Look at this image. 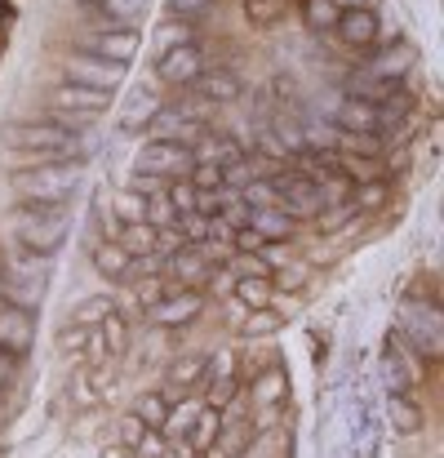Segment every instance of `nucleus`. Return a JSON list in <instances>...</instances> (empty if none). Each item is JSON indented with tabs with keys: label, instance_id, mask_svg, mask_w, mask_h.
<instances>
[{
	"label": "nucleus",
	"instance_id": "6",
	"mask_svg": "<svg viewBox=\"0 0 444 458\" xmlns=\"http://www.w3.org/2000/svg\"><path fill=\"white\" fill-rule=\"evenodd\" d=\"M191 165H196L191 148H182V143H164V139H151L147 148L134 156V174H151V178H164V182L187 178Z\"/></svg>",
	"mask_w": 444,
	"mask_h": 458
},
{
	"label": "nucleus",
	"instance_id": "49",
	"mask_svg": "<svg viewBox=\"0 0 444 458\" xmlns=\"http://www.w3.org/2000/svg\"><path fill=\"white\" fill-rule=\"evenodd\" d=\"M134 187H138V191H147V200L169 191V182H164V178H151V174H134Z\"/></svg>",
	"mask_w": 444,
	"mask_h": 458
},
{
	"label": "nucleus",
	"instance_id": "47",
	"mask_svg": "<svg viewBox=\"0 0 444 458\" xmlns=\"http://www.w3.org/2000/svg\"><path fill=\"white\" fill-rule=\"evenodd\" d=\"M245 441H249V423H236V432H227V441H222V458H240Z\"/></svg>",
	"mask_w": 444,
	"mask_h": 458
},
{
	"label": "nucleus",
	"instance_id": "40",
	"mask_svg": "<svg viewBox=\"0 0 444 458\" xmlns=\"http://www.w3.org/2000/svg\"><path fill=\"white\" fill-rule=\"evenodd\" d=\"M178 232H182V236H191L196 245H205V236H209V218H205V214H196V209H191V214H178Z\"/></svg>",
	"mask_w": 444,
	"mask_h": 458
},
{
	"label": "nucleus",
	"instance_id": "26",
	"mask_svg": "<svg viewBox=\"0 0 444 458\" xmlns=\"http://www.w3.org/2000/svg\"><path fill=\"white\" fill-rule=\"evenodd\" d=\"M236 299L249 307V311H263V307L276 299V285H272L267 276H240V281H236Z\"/></svg>",
	"mask_w": 444,
	"mask_h": 458
},
{
	"label": "nucleus",
	"instance_id": "5",
	"mask_svg": "<svg viewBox=\"0 0 444 458\" xmlns=\"http://www.w3.org/2000/svg\"><path fill=\"white\" fill-rule=\"evenodd\" d=\"M400 329L409 334V347L427 360H436L444 347V316L431 303H405L400 307Z\"/></svg>",
	"mask_w": 444,
	"mask_h": 458
},
{
	"label": "nucleus",
	"instance_id": "51",
	"mask_svg": "<svg viewBox=\"0 0 444 458\" xmlns=\"http://www.w3.org/2000/svg\"><path fill=\"white\" fill-rule=\"evenodd\" d=\"M13 369H18V360H13L9 352H0V387H4V383L13 378Z\"/></svg>",
	"mask_w": 444,
	"mask_h": 458
},
{
	"label": "nucleus",
	"instance_id": "3",
	"mask_svg": "<svg viewBox=\"0 0 444 458\" xmlns=\"http://www.w3.org/2000/svg\"><path fill=\"white\" fill-rule=\"evenodd\" d=\"M4 143L9 148H22V152H40V156H58V160H71V156L85 152V139L67 125H54V121H22V125H9L4 130Z\"/></svg>",
	"mask_w": 444,
	"mask_h": 458
},
{
	"label": "nucleus",
	"instance_id": "11",
	"mask_svg": "<svg viewBox=\"0 0 444 458\" xmlns=\"http://www.w3.org/2000/svg\"><path fill=\"white\" fill-rule=\"evenodd\" d=\"M155 72H160V81H164V85H191V81L200 76V45H196V40H187V45L164 49V54H160V63H155Z\"/></svg>",
	"mask_w": 444,
	"mask_h": 458
},
{
	"label": "nucleus",
	"instance_id": "23",
	"mask_svg": "<svg viewBox=\"0 0 444 458\" xmlns=\"http://www.w3.org/2000/svg\"><path fill=\"white\" fill-rule=\"evenodd\" d=\"M205 383H209V401L214 405H222L227 396H236V365H231V356L205 360Z\"/></svg>",
	"mask_w": 444,
	"mask_h": 458
},
{
	"label": "nucleus",
	"instance_id": "21",
	"mask_svg": "<svg viewBox=\"0 0 444 458\" xmlns=\"http://www.w3.org/2000/svg\"><path fill=\"white\" fill-rule=\"evenodd\" d=\"M191 89H196V98H205V103H231V98L240 94V81H236L231 72H200V76L191 81Z\"/></svg>",
	"mask_w": 444,
	"mask_h": 458
},
{
	"label": "nucleus",
	"instance_id": "53",
	"mask_svg": "<svg viewBox=\"0 0 444 458\" xmlns=\"http://www.w3.org/2000/svg\"><path fill=\"white\" fill-rule=\"evenodd\" d=\"M103 458H138V454H130L125 445H112V450H107V454H103Z\"/></svg>",
	"mask_w": 444,
	"mask_h": 458
},
{
	"label": "nucleus",
	"instance_id": "55",
	"mask_svg": "<svg viewBox=\"0 0 444 458\" xmlns=\"http://www.w3.org/2000/svg\"><path fill=\"white\" fill-rule=\"evenodd\" d=\"M272 4H276V0H272Z\"/></svg>",
	"mask_w": 444,
	"mask_h": 458
},
{
	"label": "nucleus",
	"instance_id": "45",
	"mask_svg": "<svg viewBox=\"0 0 444 458\" xmlns=\"http://www.w3.org/2000/svg\"><path fill=\"white\" fill-rule=\"evenodd\" d=\"M103 9H107V18L130 22V18H138V13L147 9V0H103Z\"/></svg>",
	"mask_w": 444,
	"mask_h": 458
},
{
	"label": "nucleus",
	"instance_id": "16",
	"mask_svg": "<svg viewBox=\"0 0 444 458\" xmlns=\"http://www.w3.org/2000/svg\"><path fill=\"white\" fill-rule=\"evenodd\" d=\"M169 272H173V281H182V285H200V281L214 276V263H209V254H205L200 245H182V250L169 259Z\"/></svg>",
	"mask_w": 444,
	"mask_h": 458
},
{
	"label": "nucleus",
	"instance_id": "18",
	"mask_svg": "<svg viewBox=\"0 0 444 458\" xmlns=\"http://www.w3.org/2000/svg\"><path fill=\"white\" fill-rule=\"evenodd\" d=\"M196 311H200V294L196 290H178V294L151 303V320L155 325H187Z\"/></svg>",
	"mask_w": 444,
	"mask_h": 458
},
{
	"label": "nucleus",
	"instance_id": "36",
	"mask_svg": "<svg viewBox=\"0 0 444 458\" xmlns=\"http://www.w3.org/2000/svg\"><path fill=\"white\" fill-rule=\"evenodd\" d=\"M338 13H342V4H338V0H306V22H311V27H320V31H324V27H333V22H338Z\"/></svg>",
	"mask_w": 444,
	"mask_h": 458
},
{
	"label": "nucleus",
	"instance_id": "19",
	"mask_svg": "<svg viewBox=\"0 0 444 458\" xmlns=\"http://www.w3.org/2000/svg\"><path fill=\"white\" fill-rule=\"evenodd\" d=\"M294 223L297 218H289V214L276 209V205H272V209H249V227H254L267 245H285V241L294 236Z\"/></svg>",
	"mask_w": 444,
	"mask_h": 458
},
{
	"label": "nucleus",
	"instance_id": "44",
	"mask_svg": "<svg viewBox=\"0 0 444 458\" xmlns=\"http://www.w3.org/2000/svg\"><path fill=\"white\" fill-rule=\"evenodd\" d=\"M231 245H236L240 254H263V245H267V241H263V236H258L249 223H245V227H236V232H231Z\"/></svg>",
	"mask_w": 444,
	"mask_h": 458
},
{
	"label": "nucleus",
	"instance_id": "39",
	"mask_svg": "<svg viewBox=\"0 0 444 458\" xmlns=\"http://www.w3.org/2000/svg\"><path fill=\"white\" fill-rule=\"evenodd\" d=\"M116 214H121V218H130V223H143V218H147V196L121 191V196H116Z\"/></svg>",
	"mask_w": 444,
	"mask_h": 458
},
{
	"label": "nucleus",
	"instance_id": "30",
	"mask_svg": "<svg viewBox=\"0 0 444 458\" xmlns=\"http://www.w3.org/2000/svg\"><path fill=\"white\" fill-rule=\"evenodd\" d=\"M236 196H240L249 209H272V205H276V178H254V182H245Z\"/></svg>",
	"mask_w": 444,
	"mask_h": 458
},
{
	"label": "nucleus",
	"instance_id": "12",
	"mask_svg": "<svg viewBox=\"0 0 444 458\" xmlns=\"http://www.w3.org/2000/svg\"><path fill=\"white\" fill-rule=\"evenodd\" d=\"M391 116H396L391 107H373V103L351 98V94L338 103V125H342V130H351V134H378Z\"/></svg>",
	"mask_w": 444,
	"mask_h": 458
},
{
	"label": "nucleus",
	"instance_id": "38",
	"mask_svg": "<svg viewBox=\"0 0 444 458\" xmlns=\"http://www.w3.org/2000/svg\"><path fill=\"white\" fill-rule=\"evenodd\" d=\"M164 200L173 205V214H191V209H196V187L182 182V178H173V187L164 191Z\"/></svg>",
	"mask_w": 444,
	"mask_h": 458
},
{
	"label": "nucleus",
	"instance_id": "52",
	"mask_svg": "<svg viewBox=\"0 0 444 458\" xmlns=\"http://www.w3.org/2000/svg\"><path fill=\"white\" fill-rule=\"evenodd\" d=\"M338 4H342V9H373L378 0H338Z\"/></svg>",
	"mask_w": 444,
	"mask_h": 458
},
{
	"label": "nucleus",
	"instance_id": "33",
	"mask_svg": "<svg viewBox=\"0 0 444 458\" xmlns=\"http://www.w3.org/2000/svg\"><path fill=\"white\" fill-rule=\"evenodd\" d=\"M272 139L285 148V156H289V152H302V148H306V125H294L289 116H281V121L272 125Z\"/></svg>",
	"mask_w": 444,
	"mask_h": 458
},
{
	"label": "nucleus",
	"instance_id": "24",
	"mask_svg": "<svg viewBox=\"0 0 444 458\" xmlns=\"http://www.w3.org/2000/svg\"><path fill=\"white\" fill-rule=\"evenodd\" d=\"M116 245H121L130 259H147V254H155V245H160V232L147 227V223H130V227L116 236Z\"/></svg>",
	"mask_w": 444,
	"mask_h": 458
},
{
	"label": "nucleus",
	"instance_id": "27",
	"mask_svg": "<svg viewBox=\"0 0 444 458\" xmlns=\"http://www.w3.org/2000/svg\"><path fill=\"white\" fill-rule=\"evenodd\" d=\"M169 410H173V405H169V396H164V392H143V396H138V405H134V414L147 423L151 432H160V428H164Z\"/></svg>",
	"mask_w": 444,
	"mask_h": 458
},
{
	"label": "nucleus",
	"instance_id": "32",
	"mask_svg": "<svg viewBox=\"0 0 444 458\" xmlns=\"http://www.w3.org/2000/svg\"><path fill=\"white\" fill-rule=\"evenodd\" d=\"M391 423H396V432H418L423 428V414H418V405L405 392L391 396Z\"/></svg>",
	"mask_w": 444,
	"mask_h": 458
},
{
	"label": "nucleus",
	"instance_id": "31",
	"mask_svg": "<svg viewBox=\"0 0 444 458\" xmlns=\"http://www.w3.org/2000/svg\"><path fill=\"white\" fill-rule=\"evenodd\" d=\"M285 392H289L285 374H281V369H272V374H263V378H258L254 401H258V405H281V401H285Z\"/></svg>",
	"mask_w": 444,
	"mask_h": 458
},
{
	"label": "nucleus",
	"instance_id": "50",
	"mask_svg": "<svg viewBox=\"0 0 444 458\" xmlns=\"http://www.w3.org/2000/svg\"><path fill=\"white\" fill-rule=\"evenodd\" d=\"M360 205H364V209L382 205V187H378V182H373V187H360Z\"/></svg>",
	"mask_w": 444,
	"mask_h": 458
},
{
	"label": "nucleus",
	"instance_id": "10",
	"mask_svg": "<svg viewBox=\"0 0 444 458\" xmlns=\"http://www.w3.org/2000/svg\"><path fill=\"white\" fill-rule=\"evenodd\" d=\"M31 343H36V316L27 307H0V352L18 360L31 352Z\"/></svg>",
	"mask_w": 444,
	"mask_h": 458
},
{
	"label": "nucleus",
	"instance_id": "1",
	"mask_svg": "<svg viewBox=\"0 0 444 458\" xmlns=\"http://www.w3.org/2000/svg\"><path fill=\"white\" fill-rule=\"evenodd\" d=\"M67 205H18L4 227L27 254H54L67 241Z\"/></svg>",
	"mask_w": 444,
	"mask_h": 458
},
{
	"label": "nucleus",
	"instance_id": "34",
	"mask_svg": "<svg viewBox=\"0 0 444 458\" xmlns=\"http://www.w3.org/2000/svg\"><path fill=\"white\" fill-rule=\"evenodd\" d=\"M147 437H151V428L138 419V414H125V419H121V445H125L130 454H138Z\"/></svg>",
	"mask_w": 444,
	"mask_h": 458
},
{
	"label": "nucleus",
	"instance_id": "46",
	"mask_svg": "<svg viewBox=\"0 0 444 458\" xmlns=\"http://www.w3.org/2000/svg\"><path fill=\"white\" fill-rule=\"evenodd\" d=\"M173 45H187V22H173V27H160L155 31V49H173Z\"/></svg>",
	"mask_w": 444,
	"mask_h": 458
},
{
	"label": "nucleus",
	"instance_id": "17",
	"mask_svg": "<svg viewBox=\"0 0 444 458\" xmlns=\"http://www.w3.org/2000/svg\"><path fill=\"white\" fill-rule=\"evenodd\" d=\"M418 378V369H414V356H405V347L400 343H391L387 352H382V383H387V392L391 396H400V392H409V383Z\"/></svg>",
	"mask_w": 444,
	"mask_h": 458
},
{
	"label": "nucleus",
	"instance_id": "7",
	"mask_svg": "<svg viewBox=\"0 0 444 458\" xmlns=\"http://www.w3.org/2000/svg\"><path fill=\"white\" fill-rule=\"evenodd\" d=\"M276 209H285L289 218H315L324 209V191L306 174H281L276 178Z\"/></svg>",
	"mask_w": 444,
	"mask_h": 458
},
{
	"label": "nucleus",
	"instance_id": "13",
	"mask_svg": "<svg viewBox=\"0 0 444 458\" xmlns=\"http://www.w3.org/2000/svg\"><path fill=\"white\" fill-rule=\"evenodd\" d=\"M351 98H364L373 107H391V112H405V89L400 81H387V76H356L351 81Z\"/></svg>",
	"mask_w": 444,
	"mask_h": 458
},
{
	"label": "nucleus",
	"instance_id": "4",
	"mask_svg": "<svg viewBox=\"0 0 444 458\" xmlns=\"http://www.w3.org/2000/svg\"><path fill=\"white\" fill-rule=\"evenodd\" d=\"M45 276H49L45 254H31L22 263H0V294L13 299V307H27L31 311V307L40 303V294H45Z\"/></svg>",
	"mask_w": 444,
	"mask_h": 458
},
{
	"label": "nucleus",
	"instance_id": "2",
	"mask_svg": "<svg viewBox=\"0 0 444 458\" xmlns=\"http://www.w3.org/2000/svg\"><path fill=\"white\" fill-rule=\"evenodd\" d=\"M85 182V169L76 160H45L36 169L13 174V187L27 205H67Z\"/></svg>",
	"mask_w": 444,
	"mask_h": 458
},
{
	"label": "nucleus",
	"instance_id": "8",
	"mask_svg": "<svg viewBox=\"0 0 444 458\" xmlns=\"http://www.w3.org/2000/svg\"><path fill=\"white\" fill-rule=\"evenodd\" d=\"M63 72H67V81L89 85V89H116L125 81V63H107L98 54H67Z\"/></svg>",
	"mask_w": 444,
	"mask_h": 458
},
{
	"label": "nucleus",
	"instance_id": "20",
	"mask_svg": "<svg viewBox=\"0 0 444 458\" xmlns=\"http://www.w3.org/2000/svg\"><path fill=\"white\" fill-rule=\"evenodd\" d=\"M155 112H160V94H151V89H130L125 112H121V130H125V134L147 130L151 121H155Z\"/></svg>",
	"mask_w": 444,
	"mask_h": 458
},
{
	"label": "nucleus",
	"instance_id": "54",
	"mask_svg": "<svg viewBox=\"0 0 444 458\" xmlns=\"http://www.w3.org/2000/svg\"><path fill=\"white\" fill-rule=\"evenodd\" d=\"M0 307H4V294H0Z\"/></svg>",
	"mask_w": 444,
	"mask_h": 458
},
{
	"label": "nucleus",
	"instance_id": "48",
	"mask_svg": "<svg viewBox=\"0 0 444 458\" xmlns=\"http://www.w3.org/2000/svg\"><path fill=\"white\" fill-rule=\"evenodd\" d=\"M209 4H214V0H169L173 18H182V22H187V18H196V13H205Z\"/></svg>",
	"mask_w": 444,
	"mask_h": 458
},
{
	"label": "nucleus",
	"instance_id": "42",
	"mask_svg": "<svg viewBox=\"0 0 444 458\" xmlns=\"http://www.w3.org/2000/svg\"><path fill=\"white\" fill-rule=\"evenodd\" d=\"M191 187H196V191L222 187V169H218V165H191Z\"/></svg>",
	"mask_w": 444,
	"mask_h": 458
},
{
	"label": "nucleus",
	"instance_id": "28",
	"mask_svg": "<svg viewBox=\"0 0 444 458\" xmlns=\"http://www.w3.org/2000/svg\"><path fill=\"white\" fill-rule=\"evenodd\" d=\"M196 383H205V360H200V356H182V360L169 369V387H173V392H187V387H196Z\"/></svg>",
	"mask_w": 444,
	"mask_h": 458
},
{
	"label": "nucleus",
	"instance_id": "25",
	"mask_svg": "<svg viewBox=\"0 0 444 458\" xmlns=\"http://www.w3.org/2000/svg\"><path fill=\"white\" fill-rule=\"evenodd\" d=\"M130 254L116 245V241H103L98 250H94V267L103 272V276H112V281H121V276H130Z\"/></svg>",
	"mask_w": 444,
	"mask_h": 458
},
{
	"label": "nucleus",
	"instance_id": "29",
	"mask_svg": "<svg viewBox=\"0 0 444 458\" xmlns=\"http://www.w3.org/2000/svg\"><path fill=\"white\" fill-rule=\"evenodd\" d=\"M409 63H414V49H409V45H396V49H387V54L373 63V76L400 81V72H409Z\"/></svg>",
	"mask_w": 444,
	"mask_h": 458
},
{
	"label": "nucleus",
	"instance_id": "15",
	"mask_svg": "<svg viewBox=\"0 0 444 458\" xmlns=\"http://www.w3.org/2000/svg\"><path fill=\"white\" fill-rule=\"evenodd\" d=\"M89 49L98 58H107V63H130L138 54V31H130V27H121V31H94L89 36Z\"/></svg>",
	"mask_w": 444,
	"mask_h": 458
},
{
	"label": "nucleus",
	"instance_id": "35",
	"mask_svg": "<svg viewBox=\"0 0 444 458\" xmlns=\"http://www.w3.org/2000/svg\"><path fill=\"white\" fill-rule=\"evenodd\" d=\"M196 414H200V405H196V401H182V405H178V414L169 410V419H164V428H160V432H164V437H182V432H191Z\"/></svg>",
	"mask_w": 444,
	"mask_h": 458
},
{
	"label": "nucleus",
	"instance_id": "22",
	"mask_svg": "<svg viewBox=\"0 0 444 458\" xmlns=\"http://www.w3.org/2000/svg\"><path fill=\"white\" fill-rule=\"evenodd\" d=\"M218 432H222L218 410H214V405H200V414H196V423H191V432H187V450H191V454H209V450L218 445Z\"/></svg>",
	"mask_w": 444,
	"mask_h": 458
},
{
	"label": "nucleus",
	"instance_id": "41",
	"mask_svg": "<svg viewBox=\"0 0 444 458\" xmlns=\"http://www.w3.org/2000/svg\"><path fill=\"white\" fill-rule=\"evenodd\" d=\"M333 143H338V148H351V152H360V156L378 152V139H373V134H351V130H338V134H333Z\"/></svg>",
	"mask_w": 444,
	"mask_h": 458
},
{
	"label": "nucleus",
	"instance_id": "43",
	"mask_svg": "<svg viewBox=\"0 0 444 458\" xmlns=\"http://www.w3.org/2000/svg\"><path fill=\"white\" fill-rule=\"evenodd\" d=\"M143 223H147V227H164V223H178V214H173V205H169L164 196H151Z\"/></svg>",
	"mask_w": 444,
	"mask_h": 458
},
{
	"label": "nucleus",
	"instance_id": "37",
	"mask_svg": "<svg viewBox=\"0 0 444 458\" xmlns=\"http://www.w3.org/2000/svg\"><path fill=\"white\" fill-rule=\"evenodd\" d=\"M107 316H112V299H103V294H98V299H85V307L71 311L76 325H98V320H107Z\"/></svg>",
	"mask_w": 444,
	"mask_h": 458
},
{
	"label": "nucleus",
	"instance_id": "14",
	"mask_svg": "<svg viewBox=\"0 0 444 458\" xmlns=\"http://www.w3.org/2000/svg\"><path fill=\"white\" fill-rule=\"evenodd\" d=\"M333 27H338V36H342L347 45H356V49L378 40V13H373V9H342Z\"/></svg>",
	"mask_w": 444,
	"mask_h": 458
},
{
	"label": "nucleus",
	"instance_id": "9",
	"mask_svg": "<svg viewBox=\"0 0 444 458\" xmlns=\"http://www.w3.org/2000/svg\"><path fill=\"white\" fill-rule=\"evenodd\" d=\"M112 98H116L112 89H89V85H76V81H67L49 94L54 112H63V116H98V112L112 107Z\"/></svg>",
	"mask_w": 444,
	"mask_h": 458
}]
</instances>
